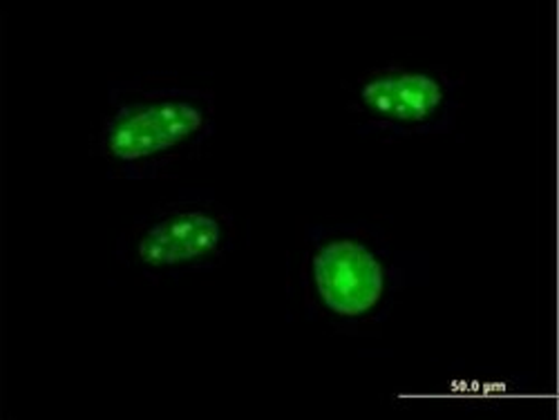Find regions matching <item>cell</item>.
<instances>
[{
	"instance_id": "cell-1",
	"label": "cell",
	"mask_w": 559,
	"mask_h": 420,
	"mask_svg": "<svg viewBox=\"0 0 559 420\" xmlns=\"http://www.w3.org/2000/svg\"><path fill=\"white\" fill-rule=\"evenodd\" d=\"M416 253L396 249L365 224L309 226L296 287L309 320L358 336L381 326L399 296L421 275Z\"/></svg>"
},
{
	"instance_id": "cell-2",
	"label": "cell",
	"mask_w": 559,
	"mask_h": 420,
	"mask_svg": "<svg viewBox=\"0 0 559 420\" xmlns=\"http://www.w3.org/2000/svg\"><path fill=\"white\" fill-rule=\"evenodd\" d=\"M215 132L211 87L142 76L108 87L95 153L112 179H159L200 159Z\"/></svg>"
},
{
	"instance_id": "cell-3",
	"label": "cell",
	"mask_w": 559,
	"mask_h": 420,
	"mask_svg": "<svg viewBox=\"0 0 559 420\" xmlns=\"http://www.w3.org/2000/svg\"><path fill=\"white\" fill-rule=\"evenodd\" d=\"M236 244V217L213 195H183L139 215L117 242V260L153 283L206 273Z\"/></svg>"
},
{
	"instance_id": "cell-4",
	"label": "cell",
	"mask_w": 559,
	"mask_h": 420,
	"mask_svg": "<svg viewBox=\"0 0 559 420\" xmlns=\"http://www.w3.org/2000/svg\"><path fill=\"white\" fill-rule=\"evenodd\" d=\"M461 79L443 68L388 63L347 85V112L360 134L399 142L448 134L461 110Z\"/></svg>"
}]
</instances>
